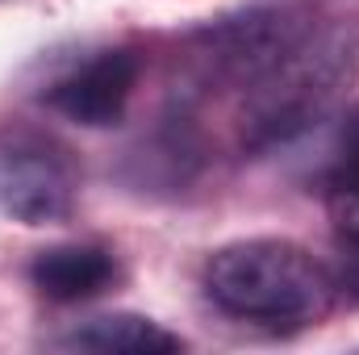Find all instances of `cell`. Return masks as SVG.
Masks as SVG:
<instances>
[{
	"label": "cell",
	"instance_id": "6da1fadb",
	"mask_svg": "<svg viewBox=\"0 0 359 355\" xmlns=\"http://www.w3.org/2000/svg\"><path fill=\"white\" fill-rule=\"evenodd\" d=\"M209 301L255 326H305L334 301V276L288 239L226 243L205 264Z\"/></svg>",
	"mask_w": 359,
	"mask_h": 355
},
{
	"label": "cell",
	"instance_id": "7a4b0ae2",
	"mask_svg": "<svg viewBox=\"0 0 359 355\" xmlns=\"http://www.w3.org/2000/svg\"><path fill=\"white\" fill-rule=\"evenodd\" d=\"M355 72V42L351 34H309L276 72L251 84V100L243 113V142L251 151H271L305 130L330 109L334 92Z\"/></svg>",
	"mask_w": 359,
	"mask_h": 355
},
{
	"label": "cell",
	"instance_id": "3957f363",
	"mask_svg": "<svg viewBox=\"0 0 359 355\" xmlns=\"http://www.w3.org/2000/svg\"><path fill=\"white\" fill-rule=\"evenodd\" d=\"M309 34L313 21L301 8H247L188 34V51L205 80L251 88L276 72Z\"/></svg>",
	"mask_w": 359,
	"mask_h": 355
},
{
	"label": "cell",
	"instance_id": "277c9868",
	"mask_svg": "<svg viewBox=\"0 0 359 355\" xmlns=\"http://www.w3.org/2000/svg\"><path fill=\"white\" fill-rule=\"evenodd\" d=\"M76 163L42 130H0V213L21 226H55L76 209Z\"/></svg>",
	"mask_w": 359,
	"mask_h": 355
},
{
	"label": "cell",
	"instance_id": "5b68a950",
	"mask_svg": "<svg viewBox=\"0 0 359 355\" xmlns=\"http://www.w3.org/2000/svg\"><path fill=\"white\" fill-rule=\"evenodd\" d=\"M138 72H142V63L134 51L109 46V51L88 55L84 63H76L72 72H63L42 92V100L59 117H67L84 130H109L126 117V105L138 88Z\"/></svg>",
	"mask_w": 359,
	"mask_h": 355
},
{
	"label": "cell",
	"instance_id": "8992f818",
	"mask_svg": "<svg viewBox=\"0 0 359 355\" xmlns=\"http://www.w3.org/2000/svg\"><path fill=\"white\" fill-rule=\"evenodd\" d=\"M113 280H117V260L96 243H59L29 260V284L46 301H63V305L100 297Z\"/></svg>",
	"mask_w": 359,
	"mask_h": 355
},
{
	"label": "cell",
	"instance_id": "52a82bcc",
	"mask_svg": "<svg viewBox=\"0 0 359 355\" xmlns=\"http://www.w3.org/2000/svg\"><path fill=\"white\" fill-rule=\"evenodd\" d=\"M59 347L67 351H100V355H168L184 351V339L163 330L159 322L142 314H100L80 326H72Z\"/></svg>",
	"mask_w": 359,
	"mask_h": 355
},
{
	"label": "cell",
	"instance_id": "ba28073f",
	"mask_svg": "<svg viewBox=\"0 0 359 355\" xmlns=\"http://www.w3.org/2000/svg\"><path fill=\"white\" fill-rule=\"evenodd\" d=\"M330 192H351V196H359V109L347 113V121H343V130H339Z\"/></svg>",
	"mask_w": 359,
	"mask_h": 355
},
{
	"label": "cell",
	"instance_id": "9c48e42d",
	"mask_svg": "<svg viewBox=\"0 0 359 355\" xmlns=\"http://www.w3.org/2000/svg\"><path fill=\"white\" fill-rule=\"evenodd\" d=\"M334 288L359 305V247H343V264L334 272Z\"/></svg>",
	"mask_w": 359,
	"mask_h": 355
}]
</instances>
